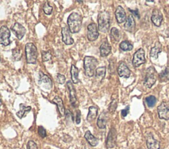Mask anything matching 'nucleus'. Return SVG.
<instances>
[{"label":"nucleus","mask_w":169,"mask_h":149,"mask_svg":"<svg viewBox=\"0 0 169 149\" xmlns=\"http://www.w3.org/2000/svg\"><path fill=\"white\" fill-rule=\"evenodd\" d=\"M67 86L69 89V94H70V102L73 107H76L77 105V97H76V91L74 88V86L71 81H68L67 82Z\"/></svg>","instance_id":"nucleus-13"},{"label":"nucleus","mask_w":169,"mask_h":149,"mask_svg":"<svg viewBox=\"0 0 169 149\" xmlns=\"http://www.w3.org/2000/svg\"><path fill=\"white\" fill-rule=\"evenodd\" d=\"M129 11H131V13H134L135 15H136L137 17H138V18H139V14H138V9H136V11L131 10V9H129Z\"/></svg>","instance_id":"nucleus-42"},{"label":"nucleus","mask_w":169,"mask_h":149,"mask_svg":"<svg viewBox=\"0 0 169 149\" xmlns=\"http://www.w3.org/2000/svg\"><path fill=\"white\" fill-rule=\"evenodd\" d=\"M162 52V45L159 41H156L154 47L151 49L150 51V57L154 58H157L158 55Z\"/></svg>","instance_id":"nucleus-22"},{"label":"nucleus","mask_w":169,"mask_h":149,"mask_svg":"<svg viewBox=\"0 0 169 149\" xmlns=\"http://www.w3.org/2000/svg\"><path fill=\"white\" fill-rule=\"evenodd\" d=\"M11 32L9 29L6 26H2L0 29V43L4 46H7L10 44L11 41L9 38Z\"/></svg>","instance_id":"nucleus-7"},{"label":"nucleus","mask_w":169,"mask_h":149,"mask_svg":"<svg viewBox=\"0 0 169 149\" xmlns=\"http://www.w3.org/2000/svg\"><path fill=\"white\" fill-rule=\"evenodd\" d=\"M42 59L43 62H46L51 59L52 58V55L50 51H42Z\"/></svg>","instance_id":"nucleus-34"},{"label":"nucleus","mask_w":169,"mask_h":149,"mask_svg":"<svg viewBox=\"0 0 169 149\" xmlns=\"http://www.w3.org/2000/svg\"><path fill=\"white\" fill-rule=\"evenodd\" d=\"M117 139V131L116 129L112 128L110 129L106 139V147L108 148H112L116 145Z\"/></svg>","instance_id":"nucleus-9"},{"label":"nucleus","mask_w":169,"mask_h":149,"mask_svg":"<svg viewBox=\"0 0 169 149\" xmlns=\"http://www.w3.org/2000/svg\"><path fill=\"white\" fill-rule=\"evenodd\" d=\"M11 30L13 32L19 40H21L26 33V29L22 24L15 23L11 27Z\"/></svg>","instance_id":"nucleus-11"},{"label":"nucleus","mask_w":169,"mask_h":149,"mask_svg":"<svg viewBox=\"0 0 169 149\" xmlns=\"http://www.w3.org/2000/svg\"><path fill=\"white\" fill-rule=\"evenodd\" d=\"M108 120V114L106 112H102L97 119V126L100 129H105Z\"/></svg>","instance_id":"nucleus-17"},{"label":"nucleus","mask_w":169,"mask_h":149,"mask_svg":"<svg viewBox=\"0 0 169 149\" xmlns=\"http://www.w3.org/2000/svg\"><path fill=\"white\" fill-rule=\"evenodd\" d=\"M159 118L168 120L169 119V101H164L157 107Z\"/></svg>","instance_id":"nucleus-8"},{"label":"nucleus","mask_w":169,"mask_h":149,"mask_svg":"<svg viewBox=\"0 0 169 149\" xmlns=\"http://www.w3.org/2000/svg\"><path fill=\"white\" fill-rule=\"evenodd\" d=\"M129 111V106H127L126 108L122 110V111H121L122 116L123 117V118H125V117H126L128 114Z\"/></svg>","instance_id":"nucleus-40"},{"label":"nucleus","mask_w":169,"mask_h":149,"mask_svg":"<svg viewBox=\"0 0 169 149\" xmlns=\"http://www.w3.org/2000/svg\"><path fill=\"white\" fill-rule=\"evenodd\" d=\"M98 108L96 106H91L89 108V113H88L87 119L88 122H92L94 120L97 116Z\"/></svg>","instance_id":"nucleus-25"},{"label":"nucleus","mask_w":169,"mask_h":149,"mask_svg":"<svg viewBox=\"0 0 169 149\" xmlns=\"http://www.w3.org/2000/svg\"><path fill=\"white\" fill-rule=\"evenodd\" d=\"M98 60L96 58L90 56H86L84 58V69L85 75L88 77H92L96 72Z\"/></svg>","instance_id":"nucleus-3"},{"label":"nucleus","mask_w":169,"mask_h":149,"mask_svg":"<svg viewBox=\"0 0 169 149\" xmlns=\"http://www.w3.org/2000/svg\"><path fill=\"white\" fill-rule=\"evenodd\" d=\"M146 143L148 149H160V143L154 139L151 134H149L147 136Z\"/></svg>","instance_id":"nucleus-18"},{"label":"nucleus","mask_w":169,"mask_h":149,"mask_svg":"<svg viewBox=\"0 0 169 149\" xmlns=\"http://www.w3.org/2000/svg\"><path fill=\"white\" fill-rule=\"evenodd\" d=\"M62 41L66 45H72L74 42L73 39L71 36V32L70 29L67 27H63L62 29Z\"/></svg>","instance_id":"nucleus-14"},{"label":"nucleus","mask_w":169,"mask_h":149,"mask_svg":"<svg viewBox=\"0 0 169 149\" xmlns=\"http://www.w3.org/2000/svg\"><path fill=\"white\" fill-rule=\"evenodd\" d=\"M106 68L105 67H101L97 68L96 72H95V75L97 78H100V81H102L104 79L105 76H106Z\"/></svg>","instance_id":"nucleus-29"},{"label":"nucleus","mask_w":169,"mask_h":149,"mask_svg":"<svg viewBox=\"0 0 169 149\" xmlns=\"http://www.w3.org/2000/svg\"><path fill=\"white\" fill-rule=\"evenodd\" d=\"M145 62V51L143 49L140 48L134 53L133 60L134 67H138L139 66L144 64Z\"/></svg>","instance_id":"nucleus-6"},{"label":"nucleus","mask_w":169,"mask_h":149,"mask_svg":"<svg viewBox=\"0 0 169 149\" xmlns=\"http://www.w3.org/2000/svg\"><path fill=\"white\" fill-rule=\"evenodd\" d=\"M65 77L64 76L60 74H57V80L58 82L60 84H63L65 82Z\"/></svg>","instance_id":"nucleus-39"},{"label":"nucleus","mask_w":169,"mask_h":149,"mask_svg":"<svg viewBox=\"0 0 169 149\" xmlns=\"http://www.w3.org/2000/svg\"><path fill=\"white\" fill-rule=\"evenodd\" d=\"M111 50H112L111 46L110 45L109 43L108 42V41L106 40L102 43L100 47V56L102 57H106V56L108 55L110 53H111Z\"/></svg>","instance_id":"nucleus-19"},{"label":"nucleus","mask_w":169,"mask_h":149,"mask_svg":"<svg viewBox=\"0 0 169 149\" xmlns=\"http://www.w3.org/2000/svg\"><path fill=\"white\" fill-rule=\"evenodd\" d=\"M81 122V112L77 111V116H76V124H79Z\"/></svg>","instance_id":"nucleus-41"},{"label":"nucleus","mask_w":169,"mask_h":149,"mask_svg":"<svg viewBox=\"0 0 169 149\" xmlns=\"http://www.w3.org/2000/svg\"><path fill=\"white\" fill-rule=\"evenodd\" d=\"M111 36L114 40L116 41V42L119 41L120 39V34L118 29L115 27L112 28L111 32Z\"/></svg>","instance_id":"nucleus-31"},{"label":"nucleus","mask_w":169,"mask_h":149,"mask_svg":"<svg viewBox=\"0 0 169 149\" xmlns=\"http://www.w3.org/2000/svg\"><path fill=\"white\" fill-rule=\"evenodd\" d=\"M13 57L15 60H19L22 58V51L19 47H16L13 49Z\"/></svg>","instance_id":"nucleus-33"},{"label":"nucleus","mask_w":169,"mask_h":149,"mask_svg":"<svg viewBox=\"0 0 169 149\" xmlns=\"http://www.w3.org/2000/svg\"><path fill=\"white\" fill-rule=\"evenodd\" d=\"M67 24L71 33L79 32L82 26L81 16L77 13H72L68 17Z\"/></svg>","instance_id":"nucleus-2"},{"label":"nucleus","mask_w":169,"mask_h":149,"mask_svg":"<svg viewBox=\"0 0 169 149\" xmlns=\"http://www.w3.org/2000/svg\"><path fill=\"white\" fill-rule=\"evenodd\" d=\"M52 10H53V7L50 5V4L48 3V2H46L43 7V11L44 12H45V13L46 14H48V15H50V14H52Z\"/></svg>","instance_id":"nucleus-35"},{"label":"nucleus","mask_w":169,"mask_h":149,"mask_svg":"<svg viewBox=\"0 0 169 149\" xmlns=\"http://www.w3.org/2000/svg\"><path fill=\"white\" fill-rule=\"evenodd\" d=\"M71 76H72V80L73 84H77L80 82V80L78 78L79 76V70L75 65H72L71 68Z\"/></svg>","instance_id":"nucleus-27"},{"label":"nucleus","mask_w":169,"mask_h":149,"mask_svg":"<svg viewBox=\"0 0 169 149\" xmlns=\"http://www.w3.org/2000/svg\"><path fill=\"white\" fill-rule=\"evenodd\" d=\"M77 2H79V3H83L82 1H77Z\"/></svg>","instance_id":"nucleus-43"},{"label":"nucleus","mask_w":169,"mask_h":149,"mask_svg":"<svg viewBox=\"0 0 169 149\" xmlns=\"http://www.w3.org/2000/svg\"><path fill=\"white\" fill-rule=\"evenodd\" d=\"M26 149H38L36 144L33 141H29L26 146Z\"/></svg>","instance_id":"nucleus-38"},{"label":"nucleus","mask_w":169,"mask_h":149,"mask_svg":"<svg viewBox=\"0 0 169 149\" xmlns=\"http://www.w3.org/2000/svg\"><path fill=\"white\" fill-rule=\"evenodd\" d=\"M115 16H116L118 23L121 24L126 20V14L124 9L122 6H118L115 11Z\"/></svg>","instance_id":"nucleus-15"},{"label":"nucleus","mask_w":169,"mask_h":149,"mask_svg":"<svg viewBox=\"0 0 169 149\" xmlns=\"http://www.w3.org/2000/svg\"><path fill=\"white\" fill-rule=\"evenodd\" d=\"M38 133L42 138H45L46 137V129L42 126H39L38 129Z\"/></svg>","instance_id":"nucleus-37"},{"label":"nucleus","mask_w":169,"mask_h":149,"mask_svg":"<svg viewBox=\"0 0 169 149\" xmlns=\"http://www.w3.org/2000/svg\"><path fill=\"white\" fill-rule=\"evenodd\" d=\"M156 80V71L155 68L150 67L146 70L143 84L147 88H151L155 84Z\"/></svg>","instance_id":"nucleus-5"},{"label":"nucleus","mask_w":169,"mask_h":149,"mask_svg":"<svg viewBox=\"0 0 169 149\" xmlns=\"http://www.w3.org/2000/svg\"><path fill=\"white\" fill-rule=\"evenodd\" d=\"M159 78L161 82H166L169 81V68H166L159 74Z\"/></svg>","instance_id":"nucleus-28"},{"label":"nucleus","mask_w":169,"mask_h":149,"mask_svg":"<svg viewBox=\"0 0 169 149\" xmlns=\"http://www.w3.org/2000/svg\"><path fill=\"white\" fill-rule=\"evenodd\" d=\"M87 37L88 40L90 41H94L97 40V38H99V32L97 30V24L95 23H91L89 24V26H87Z\"/></svg>","instance_id":"nucleus-10"},{"label":"nucleus","mask_w":169,"mask_h":149,"mask_svg":"<svg viewBox=\"0 0 169 149\" xmlns=\"http://www.w3.org/2000/svg\"><path fill=\"white\" fill-rule=\"evenodd\" d=\"M26 62L29 64H36L38 57V50L35 44L28 43L25 45Z\"/></svg>","instance_id":"nucleus-4"},{"label":"nucleus","mask_w":169,"mask_h":149,"mask_svg":"<svg viewBox=\"0 0 169 149\" xmlns=\"http://www.w3.org/2000/svg\"><path fill=\"white\" fill-rule=\"evenodd\" d=\"M145 102L147 106L149 107H153L155 106L156 102V99L155 96H153V95H151V96H149L145 98Z\"/></svg>","instance_id":"nucleus-32"},{"label":"nucleus","mask_w":169,"mask_h":149,"mask_svg":"<svg viewBox=\"0 0 169 149\" xmlns=\"http://www.w3.org/2000/svg\"><path fill=\"white\" fill-rule=\"evenodd\" d=\"M52 102H54V103L57 105L59 112H60V114H61V116H65L66 111H65V109L64 105H63V101H62V99H61L60 97L56 96L54 98V99L52 100Z\"/></svg>","instance_id":"nucleus-21"},{"label":"nucleus","mask_w":169,"mask_h":149,"mask_svg":"<svg viewBox=\"0 0 169 149\" xmlns=\"http://www.w3.org/2000/svg\"><path fill=\"white\" fill-rule=\"evenodd\" d=\"M39 82L42 83V84L48 85L49 89H50L52 87V80L50 78H49L48 76L42 73V72H39Z\"/></svg>","instance_id":"nucleus-24"},{"label":"nucleus","mask_w":169,"mask_h":149,"mask_svg":"<svg viewBox=\"0 0 169 149\" xmlns=\"http://www.w3.org/2000/svg\"><path fill=\"white\" fill-rule=\"evenodd\" d=\"M85 138L89 143V145L92 146H96L99 144V139L92 135L90 131H87L85 134Z\"/></svg>","instance_id":"nucleus-23"},{"label":"nucleus","mask_w":169,"mask_h":149,"mask_svg":"<svg viewBox=\"0 0 169 149\" xmlns=\"http://www.w3.org/2000/svg\"><path fill=\"white\" fill-rule=\"evenodd\" d=\"M151 21L156 26H160L163 21V14L157 9H154L152 13Z\"/></svg>","instance_id":"nucleus-16"},{"label":"nucleus","mask_w":169,"mask_h":149,"mask_svg":"<svg viewBox=\"0 0 169 149\" xmlns=\"http://www.w3.org/2000/svg\"><path fill=\"white\" fill-rule=\"evenodd\" d=\"M98 29L102 33H107L111 26V16L108 11H101L98 15Z\"/></svg>","instance_id":"nucleus-1"},{"label":"nucleus","mask_w":169,"mask_h":149,"mask_svg":"<svg viewBox=\"0 0 169 149\" xmlns=\"http://www.w3.org/2000/svg\"><path fill=\"white\" fill-rule=\"evenodd\" d=\"M31 107L30 106H26L24 104H20V111L16 113V115L19 118H23V117L26 116V114L31 111Z\"/></svg>","instance_id":"nucleus-26"},{"label":"nucleus","mask_w":169,"mask_h":149,"mask_svg":"<svg viewBox=\"0 0 169 149\" xmlns=\"http://www.w3.org/2000/svg\"><path fill=\"white\" fill-rule=\"evenodd\" d=\"M117 100L116 99H112V101H111V104L109 105V107H108V110H109V112H111V113H114L116 111V109L117 108Z\"/></svg>","instance_id":"nucleus-36"},{"label":"nucleus","mask_w":169,"mask_h":149,"mask_svg":"<svg viewBox=\"0 0 169 149\" xmlns=\"http://www.w3.org/2000/svg\"><path fill=\"white\" fill-rule=\"evenodd\" d=\"M120 48L122 51H129L133 49L134 47L133 45H132L129 41L125 40L122 41L120 43Z\"/></svg>","instance_id":"nucleus-30"},{"label":"nucleus","mask_w":169,"mask_h":149,"mask_svg":"<svg viewBox=\"0 0 169 149\" xmlns=\"http://www.w3.org/2000/svg\"><path fill=\"white\" fill-rule=\"evenodd\" d=\"M118 73L120 77H123L124 78H128L130 76L131 71L129 69L128 66L126 65V63L124 62H121L118 67L117 69Z\"/></svg>","instance_id":"nucleus-12"},{"label":"nucleus","mask_w":169,"mask_h":149,"mask_svg":"<svg viewBox=\"0 0 169 149\" xmlns=\"http://www.w3.org/2000/svg\"><path fill=\"white\" fill-rule=\"evenodd\" d=\"M125 30L129 32H132L136 28V22L132 15H129L127 19L126 23L124 24Z\"/></svg>","instance_id":"nucleus-20"}]
</instances>
